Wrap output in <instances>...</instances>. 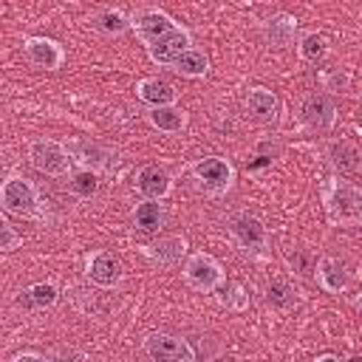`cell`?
<instances>
[{"instance_id":"obj_19","label":"cell","mask_w":362,"mask_h":362,"mask_svg":"<svg viewBox=\"0 0 362 362\" xmlns=\"http://www.w3.org/2000/svg\"><path fill=\"white\" fill-rule=\"evenodd\" d=\"M187 252V243L181 238H164L158 243H150L147 246V255L158 263V266H175Z\"/></svg>"},{"instance_id":"obj_8","label":"cell","mask_w":362,"mask_h":362,"mask_svg":"<svg viewBox=\"0 0 362 362\" xmlns=\"http://www.w3.org/2000/svg\"><path fill=\"white\" fill-rule=\"evenodd\" d=\"M303 119L314 130H328L337 122V105L325 93H311L303 99Z\"/></svg>"},{"instance_id":"obj_31","label":"cell","mask_w":362,"mask_h":362,"mask_svg":"<svg viewBox=\"0 0 362 362\" xmlns=\"http://www.w3.org/2000/svg\"><path fill=\"white\" fill-rule=\"evenodd\" d=\"M291 266H294L300 274H311V255H308L305 249L294 252V255H291Z\"/></svg>"},{"instance_id":"obj_9","label":"cell","mask_w":362,"mask_h":362,"mask_svg":"<svg viewBox=\"0 0 362 362\" xmlns=\"http://www.w3.org/2000/svg\"><path fill=\"white\" fill-rule=\"evenodd\" d=\"M187 48H189V34H187L184 28H175V31H170L167 37L150 42V45H147V54H150V59L158 62V65H175V59H178Z\"/></svg>"},{"instance_id":"obj_11","label":"cell","mask_w":362,"mask_h":362,"mask_svg":"<svg viewBox=\"0 0 362 362\" xmlns=\"http://www.w3.org/2000/svg\"><path fill=\"white\" fill-rule=\"evenodd\" d=\"M246 110H249L252 119L269 124V122L277 119L280 102H277V96H274L272 90H266V88H252V90L246 93Z\"/></svg>"},{"instance_id":"obj_27","label":"cell","mask_w":362,"mask_h":362,"mask_svg":"<svg viewBox=\"0 0 362 362\" xmlns=\"http://www.w3.org/2000/svg\"><path fill=\"white\" fill-rule=\"evenodd\" d=\"M325 51H328V45H325V37H320V34H305L300 40V54L308 62H320L325 57Z\"/></svg>"},{"instance_id":"obj_21","label":"cell","mask_w":362,"mask_h":362,"mask_svg":"<svg viewBox=\"0 0 362 362\" xmlns=\"http://www.w3.org/2000/svg\"><path fill=\"white\" fill-rule=\"evenodd\" d=\"M68 150L79 158V161H85V164H93V170H99V167H105L107 164V158H110V153L107 150H102L99 144H93V141H85V139H74L71 144H68Z\"/></svg>"},{"instance_id":"obj_26","label":"cell","mask_w":362,"mask_h":362,"mask_svg":"<svg viewBox=\"0 0 362 362\" xmlns=\"http://www.w3.org/2000/svg\"><path fill=\"white\" fill-rule=\"evenodd\" d=\"M71 189H74L76 195H82V198H90V195L99 189V175H96V170H79V173H74V175H71Z\"/></svg>"},{"instance_id":"obj_3","label":"cell","mask_w":362,"mask_h":362,"mask_svg":"<svg viewBox=\"0 0 362 362\" xmlns=\"http://www.w3.org/2000/svg\"><path fill=\"white\" fill-rule=\"evenodd\" d=\"M144 354L158 362H192L198 356L187 339L164 334V331H153L144 337Z\"/></svg>"},{"instance_id":"obj_30","label":"cell","mask_w":362,"mask_h":362,"mask_svg":"<svg viewBox=\"0 0 362 362\" xmlns=\"http://www.w3.org/2000/svg\"><path fill=\"white\" fill-rule=\"evenodd\" d=\"M17 243H20V238L14 235V229H11L6 221H0V249H3V252H11Z\"/></svg>"},{"instance_id":"obj_5","label":"cell","mask_w":362,"mask_h":362,"mask_svg":"<svg viewBox=\"0 0 362 362\" xmlns=\"http://www.w3.org/2000/svg\"><path fill=\"white\" fill-rule=\"evenodd\" d=\"M31 164L45 175H65L68 173V150L51 139H40L31 144Z\"/></svg>"},{"instance_id":"obj_4","label":"cell","mask_w":362,"mask_h":362,"mask_svg":"<svg viewBox=\"0 0 362 362\" xmlns=\"http://www.w3.org/2000/svg\"><path fill=\"white\" fill-rule=\"evenodd\" d=\"M184 277H187V283H189L195 291H212V288H218V286L223 283V269H221V263H218L212 255L198 252V255H192V257L187 260Z\"/></svg>"},{"instance_id":"obj_24","label":"cell","mask_w":362,"mask_h":362,"mask_svg":"<svg viewBox=\"0 0 362 362\" xmlns=\"http://www.w3.org/2000/svg\"><path fill=\"white\" fill-rule=\"evenodd\" d=\"M133 218H136V226H139V229L153 232V229H158V226H161L164 212H161V206H158L156 201H150V198H147V201H141V204L136 206Z\"/></svg>"},{"instance_id":"obj_28","label":"cell","mask_w":362,"mask_h":362,"mask_svg":"<svg viewBox=\"0 0 362 362\" xmlns=\"http://www.w3.org/2000/svg\"><path fill=\"white\" fill-rule=\"evenodd\" d=\"M218 303L226 305V308H246L249 305V297H246V291L238 283H226L221 288V294H218Z\"/></svg>"},{"instance_id":"obj_20","label":"cell","mask_w":362,"mask_h":362,"mask_svg":"<svg viewBox=\"0 0 362 362\" xmlns=\"http://www.w3.org/2000/svg\"><path fill=\"white\" fill-rule=\"evenodd\" d=\"M150 124L164 133H178L187 124V116H184V110H178L173 105H158L150 110Z\"/></svg>"},{"instance_id":"obj_6","label":"cell","mask_w":362,"mask_h":362,"mask_svg":"<svg viewBox=\"0 0 362 362\" xmlns=\"http://www.w3.org/2000/svg\"><path fill=\"white\" fill-rule=\"evenodd\" d=\"M192 175H195V181H201L204 189L212 192V195L226 192L229 184H232V167H229L223 158H215V156L201 158V161L192 167Z\"/></svg>"},{"instance_id":"obj_18","label":"cell","mask_w":362,"mask_h":362,"mask_svg":"<svg viewBox=\"0 0 362 362\" xmlns=\"http://www.w3.org/2000/svg\"><path fill=\"white\" fill-rule=\"evenodd\" d=\"M136 90H139V99H144V102L153 105V107H158V105H173V102H175L173 85L164 82V79H141V82L136 85Z\"/></svg>"},{"instance_id":"obj_2","label":"cell","mask_w":362,"mask_h":362,"mask_svg":"<svg viewBox=\"0 0 362 362\" xmlns=\"http://www.w3.org/2000/svg\"><path fill=\"white\" fill-rule=\"evenodd\" d=\"M0 201H3V209L17 218H37L40 212V195L34 184L25 178H8L0 189Z\"/></svg>"},{"instance_id":"obj_15","label":"cell","mask_w":362,"mask_h":362,"mask_svg":"<svg viewBox=\"0 0 362 362\" xmlns=\"http://www.w3.org/2000/svg\"><path fill=\"white\" fill-rule=\"evenodd\" d=\"M317 280H320V286L325 291L339 294L348 286V266L339 257H322L317 263Z\"/></svg>"},{"instance_id":"obj_23","label":"cell","mask_w":362,"mask_h":362,"mask_svg":"<svg viewBox=\"0 0 362 362\" xmlns=\"http://www.w3.org/2000/svg\"><path fill=\"white\" fill-rule=\"evenodd\" d=\"M178 74H184V76H204L206 74V68H209V59L201 54V51H195V48H187L178 59H175V65H173Z\"/></svg>"},{"instance_id":"obj_29","label":"cell","mask_w":362,"mask_h":362,"mask_svg":"<svg viewBox=\"0 0 362 362\" xmlns=\"http://www.w3.org/2000/svg\"><path fill=\"white\" fill-rule=\"evenodd\" d=\"M96 23H99V28L107 31V34H122V31L130 25L122 11H102V14L96 17Z\"/></svg>"},{"instance_id":"obj_10","label":"cell","mask_w":362,"mask_h":362,"mask_svg":"<svg viewBox=\"0 0 362 362\" xmlns=\"http://www.w3.org/2000/svg\"><path fill=\"white\" fill-rule=\"evenodd\" d=\"M23 48H25L28 62L37 65V68H45V71L59 68L62 59H65V57H62V48H59L54 40H48V37H28V40L23 42Z\"/></svg>"},{"instance_id":"obj_16","label":"cell","mask_w":362,"mask_h":362,"mask_svg":"<svg viewBox=\"0 0 362 362\" xmlns=\"http://www.w3.org/2000/svg\"><path fill=\"white\" fill-rule=\"evenodd\" d=\"M294 31H297V17H291V14H286V11L274 14V17L266 23V40H269V45H274V48H286V45L294 40Z\"/></svg>"},{"instance_id":"obj_12","label":"cell","mask_w":362,"mask_h":362,"mask_svg":"<svg viewBox=\"0 0 362 362\" xmlns=\"http://www.w3.org/2000/svg\"><path fill=\"white\" fill-rule=\"evenodd\" d=\"M136 187H139V192H141L144 198L158 201V198H164V195L170 192L173 181H170V175H167L161 167H153V164H150V167H141V170H139Z\"/></svg>"},{"instance_id":"obj_1","label":"cell","mask_w":362,"mask_h":362,"mask_svg":"<svg viewBox=\"0 0 362 362\" xmlns=\"http://www.w3.org/2000/svg\"><path fill=\"white\" fill-rule=\"evenodd\" d=\"M325 209L334 223H356L362 221V189L331 178L325 184Z\"/></svg>"},{"instance_id":"obj_25","label":"cell","mask_w":362,"mask_h":362,"mask_svg":"<svg viewBox=\"0 0 362 362\" xmlns=\"http://www.w3.org/2000/svg\"><path fill=\"white\" fill-rule=\"evenodd\" d=\"M266 300L274 308H291L294 305V288H291V283L283 280V277H272L269 286H266Z\"/></svg>"},{"instance_id":"obj_13","label":"cell","mask_w":362,"mask_h":362,"mask_svg":"<svg viewBox=\"0 0 362 362\" xmlns=\"http://www.w3.org/2000/svg\"><path fill=\"white\" fill-rule=\"evenodd\" d=\"M88 277H90L93 283H99V286L107 288V286H116V283H119L122 266H119V260H116L113 255L96 252V255L88 257Z\"/></svg>"},{"instance_id":"obj_7","label":"cell","mask_w":362,"mask_h":362,"mask_svg":"<svg viewBox=\"0 0 362 362\" xmlns=\"http://www.w3.org/2000/svg\"><path fill=\"white\" fill-rule=\"evenodd\" d=\"M229 232H232V238H235L243 249H249V252H257V249L266 246V226H263L255 215H249V212L235 215V218L229 221Z\"/></svg>"},{"instance_id":"obj_22","label":"cell","mask_w":362,"mask_h":362,"mask_svg":"<svg viewBox=\"0 0 362 362\" xmlns=\"http://www.w3.org/2000/svg\"><path fill=\"white\" fill-rule=\"evenodd\" d=\"M57 297H59V291H57L54 283H34L28 291L20 294V305L25 303V305H34V308H51L57 303Z\"/></svg>"},{"instance_id":"obj_17","label":"cell","mask_w":362,"mask_h":362,"mask_svg":"<svg viewBox=\"0 0 362 362\" xmlns=\"http://www.w3.org/2000/svg\"><path fill=\"white\" fill-rule=\"evenodd\" d=\"M328 158L339 173H359L362 170V153L351 141H331Z\"/></svg>"},{"instance_id":"obj_14","label":"cell","mask_w":362,"mask_h":362,"mask_svg":"<svg viewBox=\"0 0 362 362\" xmlns=\"http://www.w3.org/2000/svg\"><path fill=\"white\" fill-rule=\"evenodd\" d=\"M136 31L141 34V40L150 45V42H156V40H161V37H167L170 31H175V23L164 14V11H144V14H139L136 17Z\"/></svg>"}]
</instances>
